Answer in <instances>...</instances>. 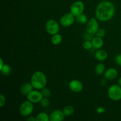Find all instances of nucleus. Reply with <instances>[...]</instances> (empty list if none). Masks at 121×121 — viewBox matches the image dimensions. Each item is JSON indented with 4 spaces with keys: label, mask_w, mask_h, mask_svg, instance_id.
I'll return each instance as SVG.
<instances>
[{
    "label": "nucleus",
    "mask_w": 121,
    "mask_h": 121,
    "mask_svg": "<svg viewBox=\"0 0 121 121\" xmlns=\"http://www.w3.org/2000/svg\"><path fill=\"white\" fill-rule=\"evenodd\" d=\"M115 7L114 4L109 1L100 2L95 9V17L98 21L104 22L111 20L114 17Z\"/></svg>",
    "instance_id": "f257e3e1"
},
{
    "label": "nucleus",
    "mask_w": 121,
    "mask_h": 121,
    "mask_svg": "<svg viewBox=\"0 0 121 121\" xmlns=\"http://www.w3.org/2000/svg\"><path fill=\"white\" fill-rule=\"evenodd\" d=\"M30 82L34 89L41 91L47 85V77L44 73L41 71H37L32 74Z\"/></svg>",
    "instance_id": "f03ea898"
},
{
    "label": "nucleus",
    "mask_w": 121,
    "mask_h": 121,
    "mask_svg": "<svg viewBox=\"0 0 121 121\" xmlns=\"http://www.w3.org/2000/svg\"><path fill=\"white\" fill-rule=\"evenodd\" d=\"M109 98L113 101H118L121 99V86L119 85H112L108 90Z\"/></svg>",
    "instance_id": "7ed1b4c3"
},
{
    "label": "nucleus",
    "mask_w": 121,
    "mask_h": 121,
    "mask_svg": "<svg viewBox=\"0 0 121 121\" xmlns=\"http://www.w3.org/2000/svg\"><path fill=\"white\" fill-rule=\"evenodd\" d=\"M33 104H34L33 103L28 100L22 102L19 108V112L21 115L24 117H28L30 116L34 111Z\"/></svg>",
    "instance_id": "20e7f679"
},
{
    "label": "nucleus",
    "mask_w": 121,
    "mask_h": 121,
    "mask_svg": "<svg viewBox=\"0 0 121 121\" xmlns=\"http://www.w3.org/2000/svg\"><path fill=\"white\" fill-rule=\"evenodd\" d=\"M45 28L48 34L53 35L59 33L60 31V25L56 20L50 19L46 22Z\"/></svg>",
    "instance_id": "39448f33"
},
{
    "label": "nucleus",
    "mask_w": 121,
    "mask_h": 121,
    "mask_svg": "<svg viewBox=\"0 0 121 121\" xmlns=\"http://www.w3.org/2000/svg\"><path fill=\"white\" fill-rule=\"evenodd\" d=\"M84 9H85V5L83 2L82 1H77L73 2L70 6V13L76 17L83 13Z\"/></svg>",
    "instance_id": "423d86ee"
},
{
    "label": "nucleus",
    "mask_w": 121,
    "mask_h": 121,
    "mask_svg": "<svg viewBox=\"0 0 121 121\" xmlns=\"http://www.w3.org/2000/svg\"><path fill=\"white\" fill-rule=\"evenodd\" d=\"M98 21H99L96 17H92L88 20L86 23V31L93 35L95 34L99 28Z\"/></svg>",
    "instance_id": "0eeeda50"
},
{
    "label": "nucleus",
    "mask_w": 121,
    "mask_h": 121,
    "mask_svg": "<svg viewBox=\"0 0 121 121\" xmlns=\"http://www.w3.org/2000/svg\"><path fill=\"white\" fill-rule=\"evenodd\" d=\"M43 98V95L41 91H40V90L35 89L31 91L27 96V100L31 102L33 104L40 103Z\"/></svg>",
    "instance_id": "6e6552de"
},
{
    "label": "nucleus",
    "mask_w": 121,
    "mask_h": 121,
    "mask_svg": "<svg viewBox=\"0 0 121 121\" xmlns=\"http://www.w3.org/2000/svg\"><path fill=\"white\" fill-rule=\"evenodd\" d=\"M76 20V17L71 13H67L63 15L60 19V24L64 27L72 26Z\"/></svg>",
    "instance_id": "1a4fd4ad"
},
{
    "label": "nucleus",
    "mask_w": 121,
    "mask_h": 121,
    "mask_svg": "<svg viewBox=\"0 0 121 121\" xmlns=\"http://www.w3.org/2000/svg\"><path fill=\"white\" fill-rule=\"evenodd\" d=\"M69 88L74 93H80L82 91L83 85L80 80L73 79L69 83Z\"/></svg>",
    "instance_id": "9d476101"
},
{
    "label": "nucleus",
    "mask_w": 121,
    "mask_h": 121,
    "mask_svg": "<svg viewBox=\"0 0 121 121\" xmlns=\"http://www.w3.org/2000/svg\"><path fill=\"white\" fill-rule=\"evenodd\" d=\"M65 115L63 110L56 109L51 113L50 115V121H63L65 119Z\"/></svg>",
    "instance_id": "9b49d317"
},
{
    "label": "nucleus",
    "mask_w": 121,
    "mask_h": 121,
    "mask_svg": "<svg viewBox=\"0 0 121 121\" xmlns=\"http://www.w3.org/2000/svg\"><path fill=\"white\" fill-rule=\"evenodd\" d=\"M118 72L116 69L113 67L108 69L104 73V77L105 79L109 80H113L118 77Z\"/></svg>",
    "instance_id": "f8f14e48"
},
{
    "label": "nucleus",
    "mask_w": 121,
    "mask_h": 121,
    "mask_svg": "<svg viewBox=\"0 0 121 121\" xmlns=\"http://www.w3.org/2000/svg\"><path fill=\"white\" fill-rule=\"evenodd\" d=\"M108 54L105 50L98 49L95 53V57L98 61H104L107 59Z\"/></svg>",
    "instance_id": "ddd939ff"
},
{
    "label": "nucleus",
    "mask_w": 121,
    "mask_h": 121,
    "mask_svg": "<svg viewBox=\"0 0 121 121\" xmlns=\"http://www.w3.org/2000/svg\"><path fill=\"white\" fill-rule=\"evenodd\" d=\"M34 89L33 85L31 82H26L22 84L20 88V92L22 95L27 96V95Z\"/></svg>",
    "instance_id": "4468645a"
},
{
    "label": "nucleus",
    "mask_w": 121,
    "mask_h": 121,
    "mask_svg": "<svg viewBox=\"0 0 121 121\" xmlns=\"http://www.w3.org/2000/svg\"><path fill=\"white\" fill-rule=\"evenodd\" d=\"M91 41H92L93 48L95 49H100L104 46V41L102 37L95 36L93 38Z\"/></svg>",
    "instance_id": "2eb2a0df"
},
{
    "label": "nucleus",
    "mask_w": 121,
    "mask_h": 121,
    "mask_svg": "<svg viewBox=\"0 0 121 121\" xmlns=\"http://www.w3.org/2000/svg\"><path fill=\"white\" fill-rule=\"evenodd\" d=\"M62 36L61 34L57 33V34L52 35V38H51V42L54 46H57L61 43L62 41Z\"/></svg>",
    "instance_id": "dca6fc26"
},
{
    "label": "nucleus",
    "mask_w": 121,
    "mask_h": 121,
    "mask_svg": "<svg viewBox=\"0 0 121 121\" xmlns=\"http://www.w3.org/2000/svg\"><path fill=\"white\" fill-rule=\"evenodd\" d=\"M106 69L105 65L102 63H99L96 65L95 67V72L97 75H102L103 73H105Z\"/></svg>",
    "instance_id": "f3484780"
},
{
    "label": "nucleus",
    "mask_w": 121,
    "mask_h": 121,
    "mask_svg": "<svg viewBox=\"0 0 121 121\" xmlns=\"http://www.w3.org/2000/svg\"><path fill=\"white\" fill-rule=\"evenodd\" d=\"M36 121H50V116L45 112H40L35 117Z\"/></svg>",
    "instance_id": "a211bd4d"
},
{
    "label": "nucleus",
    "mask_w": 121,
    "mask_h": 121,
    "mask_svg": "<svg viewBox=\"0 0 121 121\" xmlns=\"http://www.w3.org/2000/svg\"><path fill=\"white\" fill-rule=\"evenodd\" d=\"M63 112L65 117H68L72 115L74 113V109L71 105H67V106H66L63 109Z\"/></svg>",
    "instance_id": "6ab92c4d"
},
{
    "label": "nucleus",
    "mask_w": 121,
    "mask_h": 121,
    "mask_svg": "<svg viewBox=\"0 0 121 121\" xmlns=\"http://www.w3.org/2000/svg\"><path fill=\"white\" fill-rule=\"evenodd\" d=\"M76 21L79 24H85L88 21V18H87V15H85L83 13H82V14L76 17Z\"/></svg>",
    "instance_id": "aec40b11"
},
{
    "label": "nucleus",
    "mask_w": 121,
    "mask_h": 121,
    "mask_svg": "<svg viewBox=\"0 0 121 121\" xmlns=\"http://www.w3.org/2000/svg\"><path fill=\"white\" fill-rule=\"evenodd\" d=\"M1 74L4 76H8L11 72V67L9 65L5 64L4 66H3L2 69L0 70Z\"/></svg>",
    "instance_id": "412c9836"
},
{
    "label": "nucleus",
    "mask_w": 121,
    "mask_h": 121,
    "mask_svg": "<svg viewBox=\"0 0 121 121\" xmlns=\"http://www.w3.org/2000/svg\"><path fill=\"white\" fill-rule=\"evenodd\" d=\"M82 46L84 49L86 50H90L93 48L92 41H89V40H85V41L83 43Z\"/></svg>",
    "instance_id": "4be33fe9"
},
{
    "label": "nucleus",
    "mask_w": 121,
    "mask_h": 121,
    "mask_svg": "<svg viewBox=\"0 0 121 121\" xmlns=\"http://www.w3.org/2000/svg\"><path fill=\"white\" fill-rule=\"evenodd\" d=\"M41 92L42 93L43 95V97H45V98H49L52 95L51 91L46 86L41 90Z\"/></svg>",
    "instance_id": "5701e85b"
},
{
    "label": "nucleus",
    "mask_w": 121,
    "mask_h": 121,
    "mask_svg": "<svg viewBox=\"0 0 121 121\" xmlns=\"http://www.w3.org/2000/svg\"><path fill=\"white\" fill-rule=\"evenodd\" d=\"M40 104L41 105V106H43V107L47 108L50 105V100L48 99V98L43 97V99L41 100V101H40Z\"/></svg>",
    "instance_id": "b1692460"
},
{
    "label": "nucleus",
    "mask_w": 121,
    "mask_h": 121,
    "mask_svg": "<svg viewBox=\"0 0 121 121\" xmlns=\"http://www.w3.org/2000/svg\"><path fill=\"white\" fill-rule=\"evenodd\" d=\"M105 33H106V32H105V30L103 29V28H99L95 35V36L103 38L105 35Z\"/></svg>",
    "instance_id": "393cba45"
},
{
    "label": "nucleus",
    "mask_w": 121,
    "mask_h": 121,
    "mask_svg": "<svg viewBox=\"0 0 121 121\" xmlns=\"http://www.w3.org/2000/svg\"><path fill=\"white\" fill-rule=\"evenodd\" d=\"M93 37H94L93 36V34L88 33L87 31L83 34V39H85V40H89V41H92V40L93 39Z\"/></svg>",
    "instance_id": "a878e982"
},
{
    "label": "nucleus",
    "mask_w": 121,
    "mask_h": 121,
    "mask_svg": "<svg viewBox=\"0 0 121 121\" xmlns=\"http://www.w3.org/2000/svg\"><path fill=\"white\" fill-rule=\"evenodd\" d=\"M6 102L5 97L4 95H0V107L2 108L5 105Z\"/></svg>",
    "instance_id": "bb28decb"
},
{
    "label": "nucleus",
    "mask_w": 121,
    "mask_h": 121,
    "mask_svg": "<svg viewBox=\"0 0 121 121\" xmlns=\"http://www.w3.org/2000/svg\"><path fill=\"white\" fill-rule=\"evenodd\" d=\"M106 112V109L103 106H99L96 109V112L98 114H102Z\"/></svg>",
    "instance_id": "cd10ccee"
},
{
    "label": "nucleus",
    "mask_w": 121,
    "mask_h": 121,
    "mask_svg": "<svg viewBox=\"0 0 121 121\" xmlns=\"http://www.w3.org/2000/svg\"><path fill=\"white\" fill-rule=\"evenodd\" d=\"M115 61L117 64L119 66H121V54H119L116 56Z\"/></svg>",
    "instance_id": "c85d7f7f"
},
{
    "label": "nucleus",
    "mask_w": 121,
    "mask_h": 121,
    "mask_svg": "<svg viewBox=\"0 0 121 121\" xmlns=\"http://www.w3.org/2000/svg\"><path fill=\"white\" fill-rule=\"evenodd\" d=\"M27 120L28 121H36V119H35V117L34 118V117H32V116H29L27 118Z\"/></svg>",
    "instance_id": "c756f323"
},
{
    "label": "nucleus",
    "mask_w": 121,
    "mask_h": 121,
    "mask_svg": "<svg viewBox=\"0 0 121 121\" xmlns=\"http://www.w3.org/2000/svg\"><path fill=\"white\" fill-rule=\"evenodd\" d=\"M106 80L107 79H102V80H101V82H100V83H101L102 85H103V86H105V85H106Z\"/></svg>",
    "instance_id": "7c9ffc66"
},
{
    "label": "nucleus",
    "mask_w": 121,
    "mask_h": 121,
    "mask_svg": "<svg viewBox=\"0 0 121 121\" xmlns=\"http://www.w3.org/2000/svg\"><path fill=\"white\" fill-rule=\"evenodd\" d=\"M0 61H1V63H0V70H1V69L3 67V66H4L5 63H4V61H3V60H2V59H0Z\"/></svg>",
    "instance_id": "2f4dec72"
},
{
    "label": "nucleus",
    "mask_w": 121,
    "mask_h": 121,
    "mask_svg": "<svg viewBox=\"0 0 121 121\" xmlns=\"http://www.w3.org/2000/svg\"><path fill=\"white\" fill-rule=\"evenodd\" d=\"M118 85H119V86H121V78H119V79H118Z\"/></svg>",
    "instance_id": "473e14b6"
}]
</instances>
